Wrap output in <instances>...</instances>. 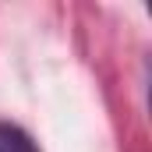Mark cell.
Listing matches in <instances>:
<instances>
[{
    "instance_id": "1",
    "label": "cell",
    "mask_w": 152,
    "mask_h": 152,
    "mask_svg": "<svg viewBox=\"0 0 152 152\" xmlns=\"http://www.w3.org/2000/svg\"><path fill=\"white\" fill-rule=\"evenodd\" d=\"M0 152H39V149L18 124H4L0 120Z\"/></svg>"
}]
</instances>
